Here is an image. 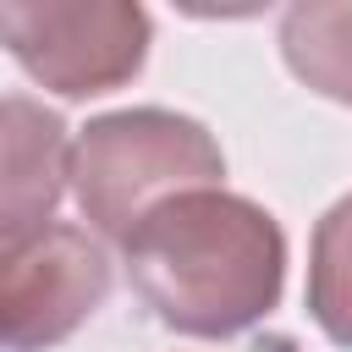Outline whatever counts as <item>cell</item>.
<instances>
[{"mask_svg":"<svg viewBox=\"0 0 352 352\" xmlns=\"http://www.w3.org/2000/svg\"><path fill=\"white\" fill-rule=\"evenodd\" d=\"M121 264L165 330L226 341L275 314L286 292V231L264 204L198 187L160 204L121 242Z\"/></svg>","mask_w":352,"mask_h":352,"instance_id":"1","label":"cell"},{"mask_svg":"<svg viewBox=\"0 0 352 352\" xmlns=\"http://www.w3.org/2000/svg\"><path fill=\"white\" fill-rule=\"evenodd\" d=\"M220 182H226V154L214 132L165 104L94 116L72 143L77 209L110 242H126L160 204Z\"/></svg>","mask_w":352,"mask_h":352,"instance_id":"2","label":"cell"},{"mask_svg":"<svg viewBox=\"0 0 352 352\" xmlns=\"http://www.w3.org/2000/svg\"><path fill=\"white\" fill-rule=\"evenodd\" d=\"M280 55L297 82H308L336 104H352V6H324V0L286 6Z\"/></svg>","mask_w":352,"mask_h":352,"instance_id":"6","label":"cell"},{"mask_svg":"<svg viewBox=\"0 0 352 352\" xmlns=\"http://www.w3.org/2000/svg\"><path fill=\"white\" fill-rule=\"evenodd\" d=\"M0 38L38 88L94 99L143 72L154 22L132 0H6Z\"/></svg>","mask_w":352,"mask_h":352,"instance_id":"3","label":"cell"},{"mask_svg":"<svg viewBox=\"0 0 352 352\" xmlns=\"http://www.w3.org/2000/svg\"><path fill=\"white\" fill-rule=\"evenodd\" d=\"M110 297V258L82 226L50 220L44 231L0 248V336L6 352H50L88 324Z\"/></svg>","mask_w":352,"mask_h":352,"instance_id":"4","label":"cell"},{"mask_svg":"<svg viewBox=\"0 0 352 352\" xmlns=\"http://www.w3.org/2000/svg\"><path fill=\"white\" fill-rule=\"evenodd\" d=\"M6 116V214H0V236L22 242L33 231L50 226L66 182H72V143L66 121L55 110H44L28 94H6L0 104Z\"/></svg>","mask_w":352,"mask_h":352,"instance_id":"5","label":"cell"},{"mask_svg":"<svg viewBox=\"0 0 352 352\" xmlns=\"http://www.w3.org/2000/svg\"><path fill=\"white\" fill-rule=\"evenodd\" d=\"M308 314L314 324L352 352V192L336 198L308 242Z\"/></svg>","mask_w":352,"mask_h":352,"instance_id":"7","label":"cell"}]
</instances>
